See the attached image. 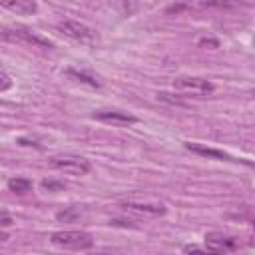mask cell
Instances as JSON below:
<instances>
[{
  "label": "cell",
  "mask_w": 255,
  "mask_h": 255,
  "mask_svg": "<svg viewBox=\"0 0 255 255\" xmlns=\"http://www.w3.org/2000/svg\"><path fill=\"white\" fill-rule=\"evenodd\" d=\"M52 245L70 251H88L94 247V239L86 231H54L50 235Z\"/></svg>",
  "instance_id": "cell-1"
},
{
  "label": "cell",
  "mask_w": 255,
  "mask_h": 255,
  "mask_svg": "<svg viewBox=\"0 0 255 255\" xmlns=\"http://www.w3.org/2000/svg\"><path fill=\"white\" fill-rule=\"evenodd\" d=\"M50 167L70 173V175H86L92 171V163L82 155H58L50 159Z\"/></svg>",
  "instance_id": "cell-2"
},
{
  "label": "cell",
  "mask_w": 255,
  "mask_h": 255,
  "mask_svg": "<svg viewBox=\"0 0 255 255\" xmlns=\"http://www.w3.org/2000/svg\"><path fill=\"white\" fill-rule=\"evenodd\" d=\"M4 40H14V42H22V44H28L32 48H52V40H48L46 36H40L38 32L34 30H28V28H22V26H16V28H6L2 32Z\"/></svg>",
  "instance_id": "cell-3"
},
{
  "label": "cell",
  "mask_w": 255,
  "mask_h": 255,
  "mask_svg": "<svg viewBox=\"0 0 255 255\" xmlns=\"http://www.w3.org/2000/svg\"><path fill=\"white\" fill-rule=\"evenodd\" d=\"M58 28L68 38H72L76 42H82V44H96V40H98V34L90 26H86V24H82L78 20H62L58 24Z\"/></svg>",
  "instance_id": "cell-4"
},
{
  "label": "cell",
  "mask_w": 255,
  "mask_h": 255,
  "mask_svg": "<svg viewBox=\"0 0 255 255\" xmlns=\"http://www.w3.org/2000/svg\"><path fill=\"white\" fill-rule=\"evenodd\" d=\"M239 239L235 235L229 233H221V231H211L205 233V247L211 253H229V251H237L239 249Z\"/></svg>",
  "instance_id": "cell-5"
},
{
  "label": "cell",
  "mask_w": 255,
  "mask_h": 255,
  "mask_svg": "<svg viewBox=\"0 0 255 255\" xmlns=\"http://www.w3.org/2000/svg\"><path fill=\"white\" fill-rule=\"evenodd\" d=\"M173 88L175 90H181V92H191V94H197V96L211 94L215 90V86L209 80L197 78V76H181V78H175L173 80Z\"/></svg>",
  "instance_id": "cell-6"
},
{
  "label": "cell",
  "mask_w": 255,
  "mask_h": 255,
  "mask_svg": "<svg viewBox=\"0 0 255 255\" xmlns=\"http://www.w3.org/2000/svg\"><path fill=\"white\" fill-rule=\"evenodd\" d=\"M122 209L126 211H131V213H139V215H151V217H157V215H163L167 209L163 203L159 201H133V199H128V201H122L120 203Z\"/></svg>",
  "instance_id": "cell-7"
},
{
  "label": "cell",
  "mask_w": 255,
  "mask_h": 255,
  "mask_svg": "<svg viewBox=\"0 0 255 255\" xmlns=\"http://www.w3.org/2000/svg\"><path fill=\"white\" fill-rule=\"evenodd\" d=\"M94 120L98 122H104V124H112V126H131L137 122L135 116L128 114V112H122V110H102V112H94L92 116Z\"/></svg>",
  "instance_id": "cell-8"
},
{
  "label": "cell",
  "mask_w": 255,
  "mask_h": 255,
  "mask_svg": "<svg viewBox=\"0 0 255 255\" xmlns=\"http://www.w3.org/2000/svg\"><path fill=\"white\" fill-rule=\"evenodd\" d=\"M183 147L185 149H189L191 153H197V155H205V157H213V159H221V161H241V163H247V165H251L249 161H245V159H237V157H233V155H229V153H225V151H221V149H215V147H209V145H203V143H193V141H185L183 143Z\"/></svg>",
  "instance_id": "cell-9"
},
{
  "label": "cell",
  "mask_w": 255,
  "mask_h": 255,
  "mask_svg": "<svg viewBox=\"0 0 255 255\" xmlns=\"http://www.w3.org/2000/svg\"><path fill=\"white\" fill-rule=\"evenodd\" d=\"M0 4L16 14H36L38 12L36 0H0Z\"/></svg>",
  "instance_id": "cell-10"
},
{
  "label": "cell",
  "mask_w": 255,
  "mask_h": 255,
  "mask_svg": "<svg viewBox=\"0 0 255 255\" xmlns=\"http://www.w3.org/2000/svg\"><path fill=\"white\" fill-rule=\"evenodd\" d=\"M66 76H70V78H74L76 82H82V84H88V86H92V88H100L102 86V82L96 78V76H92V74H88V72H84V70H76V68H68L66 72H64Z\"/></svg>",
  "instance_id": "cell-11"
},
{
  "label": "cell",
  "mask_w": 255,
  "mask_h": 255,
  "mask_svg": "<svg viewBox=\"0 0 255 255\" xmlns=\"http://www.w3.org/2000/svg\"><path fill=\"white\" fill-rule=\"evenodd\" d=\"M8 189L16 195H24L32 189V181L26 177H12V179H8Z\"/></svg>",
  "instance_id": "cell-12"
},
{
  "label": "cell",
  "mask_w": 255,
  "mask_h": 255,
  "mask_svg": "<svg viewBox=\"0 0 255 255\" xmlns=\"http://www.w3.org/2000/svg\"><path fill=\"white\" fill-rule=\"evenodd\" d=\"M239 4V0H199L201 8H233Z\"/></svg>",
  "instance_id": "cell-13"
},
{
  "label": "cell",
  "mask_w": 255,
  "mask_h": 255,
  "mask_svg": "<svg viewBox=\"0 0 255 255\" xmlns=\"http://www.w3.org/2000/svg\"><path fill=\"white\" fill-rule=\"evenodd\" d=\"M80 217H82V209H80L78 205H72V207H68V209L56 213V219H58V221H76V219H80Z\"/></svg>",
  "instance_id": "cell-14"
},
{
  "label": "cell",
  "mask_w": 255,
  "mask_h": 255,
  "mask_svg": "<svg viewBox=\"0 0 255 255\" xmlns=\"http://www.w3.org/2000/svg\"><path fill=\"white\" fill-rule=\"evenodd\" d=\"M120 12L124 14H131L135 8H137V0H110Z\"/></svg>",
  "instance_id": "cell-15"
},
{
  "label": "cell",
  "mask_w": 255,
  "mask_h": 255,
  "mask_svg": "<svg viewBox=\"0 0 255 255\" xmlns=\"http://www.w3.org/2000/svg\"><path fill=\"white\" fill-rule=\"evenodd\" d=\"M42 187H44V189H48V191H58V189H64V183H62V181L44 179V181H42Z\"/></svg>",
  "instance_id": "cell-16"
},
{
  "label": "cell",
  "mask_w": 255,
  "mask_h": 255,
  "mask_svg": "<svg viewBox=\"0 0 255 255\" xmlns=\"http://www.w3.org/2000/svg\"><path fill=\"white\" fill-rule=\"evenodd\" d=\"M10 225H12V217L8 215V211H2V215H0V227L6 229V227H10Z\"/></svg>",
  "instance_id": "cell-17"
},
{
  "label": "cell",
  "mask_w": 255,
  "mask_h": 255,
  "mask_svg": "<svg viewBox=\"0 0 255 255\" xmlns=\"http://www.w3.org/2000/svg\"><path fill=\"white\" fill-rule=\"evenodd\" d=\"M181 251H183V253H203V251H207V247H199V245H185Z\"/></svg>",
  "instance_id": "cell-18"
},
{
  "label": "cell",
  "mask_w": 255,
  "mask_h": 255,
  "mask_svg": "<svg viewBox=\"0 0 255 255\" xmlns=\"http://www.w3.org/2000/svg\"><path fill=\"white\" fill-rule=\"evenodd\" d=\"M0 78H2V86H0V90H2V92H6V90H8L10 86H12V82H10V76H8V74H6L4 70H2Z\"/></svg>",
  "instance_id": "cell-19"
},
{
  "label": "cell",
  "mask_w": 255,
  "mask_h": 255,
  "mask_svg": "<svg viewBox=\"0 0 255 255\" xmlns=\"http://www.w3.org/2000/svg\"><path fill=\"white\" fill-rule=\"evenodd\" d=\"M199 44H201V46H213V48H217V46H219V42H217V40H213V38H201V40H199Z\"/></svg>",
  "instance_id": "cell-20"
},
{
  "label": "cell",
  "mask_w": 255,
  "mask_h": 255,
  "mask_svg": "<svg viewBox=\"0 0 255 255\" xmlns=\"http://www.w3.org/2000/svg\"><path fill=\"white\" fill-rule=\"evenodd\" d=\"M253 96H255V90H253Z\"/></svg>",
  "instance_id": "cell-21"
},
{
  "label": "cell",
  "mask_w": 255,
  "mask_h": 255,
  "mask_svg": "<svg viewBox=\"0 0 255 255\" xmlns=\"http://www.w3.org/2000/svg\"><path fill=\"white\" fill-rule=\"evenodd\" d=\"M253 44H255V40H253Z\"/></svg>",
  "instance_id": "cell-22"
}]
</instances>
